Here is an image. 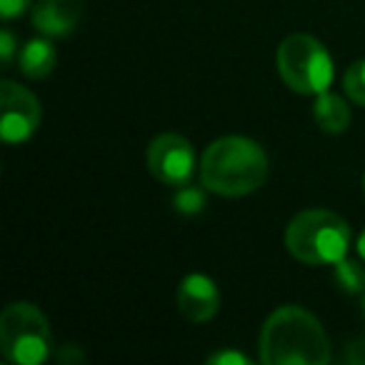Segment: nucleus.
I'll return each instance as SVG.
<instances>
[{
    "label": "nucleus",
    "mask_w": 365,
    "mask_h": 365,
    "mask_svg": "<svg viewBox=\"0 0 365 365\" xmlns=\"http://www.w3.org/2000/svg\"><path fill=\"white\" fill-rule=\"evenodd\" d=\"M330 358L323 325L300 305L273 310L260 330V360L265 365H328Z\"/></svg>",
    "instance_id": "f257e3e1"
},
{
    "label": "nucleus",
    "mask_w": 365,
    "mask_h": 365,
    "mask_svg": "<svg viewBox=\"0 0 365 365\" xmlns=\"http://www.w3.org/2000/svg\"><path fill=\"white\" fill-rule=\"evenodd\" d=\"M268 178V155L255 140L225 135L213 140L200 160V182L210 193L240 198L263 188Z\"/></svg>",
    "instance_id": "f03ea898"
},
{
    "label": "nucleus",
    "mask_w": 365,
    "mask_h": 365,
    "mask_svg": "<svg viewBox=\"0 0 365 365\" xmlns=\"http://www.w3.org/2000/svg\"><path fill=\"white\" fill-rule=\"evenodd\" d=\"M350 225L333 210H303L290 220L285 230V245L290 255L305 265H335L348 255Z\"/></svg>",
    "instance_id": "7ed1b4c3"
},
{
    "label": "nucleus",
    "mask_w": 365,
    "mask_h": 365,
    "mask_svg": "<svg viewBox=\"0 0 365 365\" xmlns=\"http://www.w3.org/2000/svg\"><path fill=\"white\" fill-rule=\"evenodd\" d=\"M0 350L16 365H41L51 358L48 318L33 303H11L0 313Z\"/></svg>",
    "instance_id": "20e7f679"
},
{
    "label": "nucleus",
    "mask_w": 365,
    "mask_h": 365,
    "mask_svg": "<svg viewBox=\"0 0 365 365\" xmlns=\"http://www.w3.org/2000/svg\"><path fill=\"white\" fill-rule=\"evenodd\" d=\"M275 66L285 86L300 96H320L333 83V61L328 51L318 38L305 33H295L280 43Z\"/></svg>",
    "instance_id": "39448f33"
},
{
    "label": "nucleus",
    "mask_w": 365,
    "mask_h": 365,
    "mask_svg": "<svg viewBox=\"0 0 365 365\" xmlns=\"http://www.w3.org/2000/svg\"><path fill=\"white\" fill-rule=\"evenodd\" d=\"M195 150L188 138L178 135V133H163L153 138L148 145V168L160 180L163 185L170 188H182L188 185L195 175Z\"/></svg>",
    "instance_id": "423d86ee"
},
{
    "label": "nucleus",
    "mask_w": 365,
    "mask_h": 365,
    "mask_svg": "<svg viewBox=\"0 0 365 365\" xmlns=\"http://www.w3.org/2000/svg\"><path fill=\"white\" fill-rule=\"evenodd\" d=\"M41 101L13 81L0 83V133L8 145L26 143L41 125Z\"/></svg>",
    "instance_id": "0eeeda50"
},
{
    "label": "nucleus",
    "mask_w": 365,
    "mask_h": 365,
    "mask_svg": "<svg viewBox=\"0 0 365 365\" xmlns=\"http://www.w3.org/2000/svg\"><path fill=\"white\" fill-rule=\"evenodd\" d=\"M175 303L182 318L190 323H208L215 318L220 308V293L218 285L203 273H190L180 280L175 293Z\"/></svg>",
    "instance_id": "6e6552de"
},
{
    "label": "nucleus",
    "mask_w": 365,
    "mask_h": 365,
    "mask_svg": "<svg viewBox=\"0 0 365 365\" xmlns=\"http://www.w3.org/2000/svg\"><path fill=\"white\" fill-rule=\"evenodd\" d=\"M83 18V0H38L33 6V26L41 36H71Z\"/></svg>",
    "instance_id": "1a4fd4ad"
},
{
    "label": "nucleus",
    "mask_w": 365,
    "mask_h": 365,
    "mask_svg": "<svg viewBox=\"0 0 365 365\" xmlns=\"http://www.w3.org/2000/svg\"><path fill=\"white\" fill-rule=\"evenodd\" d=\"M58 63V51L53 46V41L48 36L33 38L23 46V51L18 53V68L26 78L31 81H41V78L51 76L53 68Z\"/></svg>",
    "instance_id": "9d476101"
},
{
    "label": "nucleus",
    "mask_w": 365,
    "mask_h": 365,
    "mask_svg": "<svg viewBox=\"0 0 365 365\" xmlns=\"http://www.w3.org/2000/svg\"><path fill=\"white\" fill-rule=\"evenodd\" d=\"M313 118H315V125H318L323 133L338 135V133L348 130V125H350V108H348V103H345L340 96L325 91V93H320V96L315 98Z\"/></svg>",
    "instance_id": "9b49d317"
},
{
    "label": "nucleus",
    "mask_w": 365,
    "mask_h": 365,
    "mask_svg": "<svg viewBox=\"0 0 365 365\" xmlns=\"http://www.w3.org/2000/svg\"><path fill=\"white\" fill-rule=\"evenodd\" d=\"M333 278L338 283V288L345 290L348 295L365 293V268L358 260H350L348 255L333 265Z\"/></svg>",
    "instance_id": "f8f14e48"
},
{
    "label": "nucleus",
    "mask_w": 365,
    "mask_h": 365,
    "mask_svg": "<svg viewBox=\"0 0 365 365\" xmlns=\"http://www.w3.org/2000/svg\"><path fill=\"white\" fill-rule=\"evenodd\" d=\"M173 205H175L178 213L182 215H195L205 208V193L195 185H182V188H175V195H173Z\"/></svg>",
    "instance_id": "ddd939ff"
},
{
    "label": "nucleus",
    "mask_w": 365,
    "mask_h": 365,
    "mask_svg": "<svg viewBox=\"0 0 365 365\" xmlns=\"http://www.w3.org/2000/svg\"><path fill=\"white\" fill-rule=\"evenodd\" d=\"M343 88L358 106H365V61H358L345 71Z\"/></svg>",
    "instance_id": "4468645a"
},
{
    "label": "nucleus",
    "mask_w": 365,
    "mask_h": 365,
    "mask_svg": "<svg viewBox=\"0 0 365 365\" xmlns=\"http://www.w3.org/2000/svg\"><path fill=\"white\" fill-rule=\"evenodd\" d=\"M343 360L348 365H365V335H360V338L350 340V343L345 345Z\"/></svg>",
    "instance_id": "2eb2a0df"
},
{
    "label": "nucleus",
    "mask_w": 365,
    "mask_h": 365,
    "mask_svg": "<svg viewBox=\"0 0 365 365\" xmlns=\"http://www.w3.org/2000/svg\"><path fill=\"white\" fill-rule=\"evenodd\" d=\"M210 365H250V358H245L238 350H220V353L210 355Z\"/></svg>",
    "instance_id": "dca6fc26"
},
{
    "label": "nucleus",
    "mask_w": 365,
    "mask_h": 365,
    "mask_svg": "<svg viewBox=\"0 0 365 365\" xmlns=\"http://www.w3.org/2000/svg\"><path fill=\"white\" fill-rule=\"evenodd\" d=\"M0 58H3V68H11L16 58V38L8 28L0 33Z\"/></svg>",
    "instance_id": "f3484780"
},
{
    "label": "nucleus",
    "mask_w": 365,
    "mask_h": 365,
    "mask_svg": "<svg viewBox=\"0 0 365 365\" xmlns=\"http://www.w3.org/2000/svg\"><path fill=\"white\" fill-rule=\"evenodd\" d=\"M33 0H0V16L6 18V21H13L18 18L21 13H26V8L31 6Z\"/></svg>",
    "instance_id": "a211bd4d"
},
{
    "label": "nucleus",
    "mask_w": 365,
    "mask_h": 365,
    "mask_svg": "<svg viewBox=\"0 0 365 365\" xmlns=\"http://www.w3.org/2000/svg\"><path fill=\"white\" fill-rule=\"evenodd\" d=\"M355 250H358L360 260H365V230L358 235V243H355Z\"/></svg>",
    "instance_id": "6ab92c4d"
},
{
    "label": "nucleus",
    "mask_w": 365,
    "mask_h": 365,
    "mask_svg": "<svg viewBox=\"0 0 365 365\" xmlns=\"http://www.w3.org/2000/svg\"><path fill=\"white\" fill-rule=\"evenodd\" d=\"M363 310H365V293H363Z\"/></svg>",
    "instance_id": "aec40b11"
},
{
    "label": "nucleus",
    "mask_w": 365,
    "mask_h": 365,
    "mask_svg": "<svg viewBox=\"0 0 365 365\" xmlns=\"http://www.w3.org/2000/svg\"><path fill=\"white\" fill-rule=\"evenodd\" d=\"M363 190H365V175H363Z\"/></svg>",
    "instance_id": "412c9836"
}]
</instances>
